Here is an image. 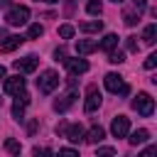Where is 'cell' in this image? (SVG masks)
Wrapping results in <instances>:
<instances>
[{
	"instance_id": "1",
	"label": "cell",
	"mask_w": 157,
	"mask_h": 157,
	"mask_svg": "<svg viewBox=\"0 0 157 157\" xmlns=\"http://www.w3.org/2000/svg\"><path fill=\"white\" fill-rule=\"evenodd\" d=\"M27 20H29V7L27 5H15L5 15V22L10 27H22V25H27Z\"/></svg>"
},
{
	"instance_id": "2",
	"label": "cell",
	"mask_w": 157,
	"mask_h": 157,
	"mask_svg": "<svg viewBox=\"0 0 157 157\" xmlns=\"http://www.w3.org/2000/svg\"><path fill=\"white\" fill-rule=\"evenodd\" d=\"M132 108H135L142 118H150V115L155 113V101H152V96H150V93L140 91V93L135 96V101H132Z\"/></svg>"
},
{
	"instance_id": "3",
	"label": "cell",
	"mask_w": 157,
	"mask_h": 157,
	"mask_svg": "<svg viewBox=\"0 0 157 157\" xmlns=\"http://www.w3.org/2000/svg\"><path fill=\"white\" fill-rule=\"evenodd\" d=\"M56 86H59V74H56V71H52V69H47V71L37 78V88H39V93H44V96H47V93H52Z\"/></svg>"
},
{
	"instance_id": "4",
	"label": "cell",
	"mask_w": 157,
	"mask_h": 157,
	"mask_svg": "<svg viewBox=\"0 0 157 157\" xmlns=\"http://www.w3.org/2000/svg\"><path fill=\"white\" fill-rule=\"evenodd\" d=\"M105 88L110 93H120V96H128L130 93V86L123 81L120 74H105Z\"/></svg>"
},
{
	"instance_id": "5",
	"label": "cell",
	"mask_w": 157,
	"mask_h": 157,
	"mask_svg": "<svg viewBox=\"0 0 157 157\" xmlns=\"http://www.w3.org/2000/svg\"><path fill=\"white\" fill-rule=\"evenodd\" d=\"M101 101H103V98H101V91L91 83V86H88V96H86V101H83V110H86V113L98 110V108H101Z\"/></svg>"
},
{
	"instance_id": "6",
	"label": "cell",
	"mask_w": 157,
	"mask_h": 157,
	"mask_svg": "<svg viewBox=\"0 0 157 157\" xmlns=\"http://www.w3.org/2000/svg\"><path fill=\"white\" fill-rule=\"evenodd\" d=\"M110 132H113V137H128V132H130V120H128L125 115L113 118V123H110Z\"/></svg>"
},
{
	"instance_id": "7",
	"label": "cell",
	"mask_w": 157,
	"mask_h": 157,
	"mask_svg": "<svg viewBox=\"0 0 157 157\" xmlns=\"http://www.w3.org/2000/svg\"><path fill=\"white\" fill-rule=\"evenodd\" d=\"M37 64H39V59L34 56V54H27V56H22V59H17L12 66L20 71V74H32L34 69H37Z\"/></svg>"
},
{
	"instance_id": "8",
	"label": "cell",
	"mask_w": 157,
	"mask_h": 157,
	"mask_svg": "<svg viewBox=\"0 0 157 157\" xmlns=\"http://www.w3.org/2000/svg\"><path fill=\"white\" fill-rule=\"evenodd\" d=\"M2 91H5V93H10V96H17L20 91H25V78H22V76L2 78Z\"/></svg>"
},
{
	"instance_id": "9",
	"label": "cell",
	"mask_w": 157,
	"mask_h": 157,
	"mask_svg": "<svg viewBox=\"0 0 157 157\" xmlns=\"http://www.w3.org/2000/svg\"><path fill=\"white\" fill-rule=\"evenodd\" d=\"M22 42H25V37H20V34H10V37L0 39V54H10V52H15Z\"/></svg>"
},
{
	"instance_id": "10",
	"label": "cell",
	"mask_w": 157,
	"mask_h": 157,
	"mask_svg": "<svg viewBox=\"0 0 157 157\" xmlns=\"http://www.w3.org/2000/svg\"><path fill=\"white\" fill-rule=\"evenodd\" d=\"M64 64H66V69H69L71 76H78V74L88 71V61L86 59H64Z\"/></svg>"
},
{
	"instance_id": "11",
	"label": "cell",
	"mask_w": 157,
	"mask_h": 157,
	"mask_svg": "<svg viewBox=\"0 0 157 157\" xmlns=\"http://www.w3.org/2000/svg\"><path fill=\"white\" fill-rule=\"evenodd\" d=\"M74 98H76V91H74V86H71V91H69V93H64V96H59V98L54 101V110H56V113L69 110V108H71V103H74Z\"/></svg>"
},
{
	"instance_id": "12",
	"label": "cell",
	"mask_w": 157,
	"mask_h": 157,
	"mask_svg": "<svg viewBox=\"0 0 157 157\" xmlns=\"http://www.w3.org/2000/svg\"><path fill=\"white\" fill-rule=\"evenodd\" d=\"M27 105H29V96H27L25 91H20V93H17V101H15V105H12V115H15L17 120H22Z\"/></svg>"
},
{
	"instance_id": "13",
	"label": "cell",
	"mask_w": 157,
	"mask_h": 157,
	"mask_svg": "<svg viewBox=\"0 0 157 157\" xmlns=\"http://www.w3.org/2000/svg\"><path fill=\"white\" fill-rule=\"evenodd\" d=\"M64 137H69L71 142H81L83 140V128L78 125V123H74V125H64V132H61Z\"/></svg>"
},
{
	"instance_id": "14",
	"label": "cell",
	"mask_w": 157,
	"mask_h": 157,
	"mask_svg": "<svg viewBox=\"0 0 157 157\" xmlns=\"http://www.w3.org/2000/svg\"><path fill=\"white\" fill-rule=\"evenodd\" d=\"M103 137H105V130H103L101 125H93V128L83 135V140H86V142H91V145H98Z\"/></svg>"
},
{
	"instance_id": "15",
	"label": "cell",
	"mask_w": 157,
	"mask_h": 157,
	"mask_svg": "<svg viewBox=\"0 0 157 157\" xmlns=\"http://www.w3.org/2000/svg\"><path fill=\"white\" fill-rule=\"evenodd\" d=\"M98 49V42H93V39H78L76 42V52L83 56V54H91V52H96Z\"/></svg>"
},
{
	"instance_id": "16",
	"label": "cell",
	"mask_w": 157,
	"mask_h": 157,
	"mask_svg": "<svg viewBox=\"0 0 157 157\" xmlns=\"http://www.w3.org/2000/svg\"><path fill=\"white\" fill-rule=\"evenodd\" d=\"M78 29L86 32V34H91V32H101V29H103V22H101V20H88V22H81Z\"/></svg>"
},
{
	"instance_id": "17",
	"label": "cell",
	"mask_w": 157,
	"mask_h": 157,
	"mask_svg": "<svg viewBox=\"0 0 157 157\" xmlns=\"http://www.w3.org/2000/svg\"><path fill=\"white\" fill-rule=\"evenodd\" d=\"M128 140H130V145H142V142H147V140H150V130L140 128V130H135Z\"/></svg>"
},
{
	"instance_id": "18",
	"label": "cell",
	"mask_w": 157,
	"mask_h": 157,
	"mask_svg": "<svg viewBox=\"0 0 157 157\" xmlns=\"http://www.w3.org/2000/svg\"><path fill=\"white\" fill-rule=\"evenodd\" d=\"M98 47H101L103 52H110V49H115V47H118V34H113V32H110V34H105V37L101 39V44H98Z\"/></svg>"
},
{
	"instance_id": "19",
	"label": "cell",
	"mask_w": 157,
	"mask_h": 157,
	"mask_svg": "<svg viewBox=\"0 0 157 157\" xmlns=\"http://www.w3.org/2000/svg\"><path fill=\"white\" fill-rule=\"evenodd\" d=\"M137 17H140V10H137V7H135V10H125V12H123V22H125L128 27L137 25Z\"/></svg>"
},
{
	"instance_id": "20",
	"label": "cell",
	"mask_w": 157,
	"mask_h": 157,
	"mask_svg": "<svg viewBox=\"0 0 157 157\" xmlns=\"http://www.w3.org/2000/svg\"><path fill=\"white\" fill-rule=\"evenodd\" d=\"M155 37H157V25H147L145 27V32H142V39H145V44H155Z\"/></svg>"
},
{
	"instance_id": "21",
	"label": "cell",
	"mask_w": 157,
	"mask_h": 157,
	"mask_svg": "<svg viewBox=\"0 0 157 157\" xmlns=\"http://www.w3.org/2000/svg\"><path fill=\"white\" fill-rule=\"evenodd\" d=\"M5 150H7L10 155H20V150H22V145H20L17 140H12V137H10V140H5Z\"/></svg>"
},
{
	"instance_id": "22",
	"label": "cell",
	"mask_w": 157,
	"mask_h": 157,
	"mask_svg": "<svg viewBox=\"0 0 157 157\" xmlns=\"http://www.w3.org/2000/svg\"><path fill=\"white\" fill-rule=\"evenodd\" d=\"M86 10H88V15H101L103 12V5H101V0H88Z\"/></svg>"
},
{
	"instance_id": "23",
	"label": "cell",
	"mask_w": 157,
	"mask_h": 157,
	"mask_svg": "<svg viewBox=\"0 0 157 157\" xmlns=\"http://www.w3.org/2000/svg\"><path fill=\"white\" fill-rule=\"evenodd\" d=\"M108 61H110V64H123V61H125V54L110 49V52H108Z\"/></svg>"
},
{
	"instance_id": "24",
	"label": "cell",
	"mask_w": 157,
	"mask_h": 157,
	"mask_svg": "<svg viewBox=\"0 0 157 157\" xmlns=\"http://www.w3.org/2000/svg\"><path fill=\"white\" fill-rule=\"evenodd\" d=\"M42 34H44V27H42V25H32L29 32H27V39H37V37H42Z\"/></svg>"
},
{
	"instance_id": "25",
	"label": "cell",
	"mask_w": 157,
	"mask_h": 157,
	"mask_svg": "<svg viewBox=\"0 0 157 157\" xmlns=\"http://www.w3.org/2000/svg\"><path fill=\"white\" fill-rule=\"evenodd\" d=\"M59 37L71 39V37H74V27H71V25H61V27H59Z\"/></svg>"
},
{
	"instance_id": "26",
	"label": "cell",
	"mask_w": 157,
	"mask_h": 157,
	"mask_svg": "<svg viewBox=\"0 0 157 157\" xmlns=\"http://www.w3.org/2000/svg\"><path fill=\"white\" fill-rule=\"evenodd\" d=\"M125 47L128 52H137V37H125Z\"/></svg>"
},
{
	"instance_id": "27",
	"label": "cell",
	"mask_w": 157,
	"mask_h": 157,
	"mask_svg": "<svg viewBox=\"0 0 157 157\" xmlns=\"http://www.w3.org/2000/svg\"><path fill=\"white\" fill-rule=\"evenodd\" d=\"M155 66H157V54H150L145 59V69H155Z\"/></svg>"
},
{
	"instance_id": "28",
	"label": "cell",
	"mask_w": 157,
	"mask_h": 157,
	"mask_svg": "<svg viewBox=\"0 0 157 157\" xmlns=\"http://www.w3.org/2000/svg\"><path fill=\"white\" fill-rule=\"evenodd\" d=\"M54 59H56V61H64V59H66V49H64V47H59V49L54 52Z\"/></svg>"
},
{
	"instance_id": "29",
	"label": "cell",
	"mask_w": 157,
	"mask_h": 157,
	"mask_svg": "<svg viewBox=\"0 0 157 157\" xmlns=\"http://www.w3.org/2000/svg\"><path fill=\"white\" fill-rule=\"evenodd\" d=\"M98 155H115L113 147H98Z\"/></svg>"
},
{
	"instance_id": "30",
	"label": "cell",
	"mask_w": 157,
	"mask_h": 157,
	"mask_svg": "<svg viewBox=\"0 0 157 157\" xmlns=\"http://www.w3.org/2000/svg\"><path fill=\"white\" fill-rule=\"evenodd\" d=\"M37 125H39V123H37V120H32V123H29V125H27V132H29V135H32V132H34V130H37Z\"/></svg>"
},
{
	"instance_id": "31",
	"label": "cell",
	"mask_w": 157,
	"mask_h": 157,
	"mask_svg": "<svg viewBox=\"0 0 157 157\" xmlns=\"http://www.w3.org/2000/svg\"><path fill=\"white\" fill-rule=\"evenodd\" d=\"M59 152H61V155H76V150H71V147H61Z\"/></svg>"
},
{
	"instance_id": "32",
	"label": "cell",
	"mask_w": 157,
	"mask_h": 157,
	"mask_svg": "<svg viewBox=\"0 0 157 157\" xmlns=\"http://www.w3.org/2000/svg\"><path fill=\"white\" fill-rule=\"evenodd\" d=\"M2 78H5V66L0 64V81H2Z\"/></svg>"
},
{
	"instance_id": "33",
	"label": "cell",
	"mask_w": 157,
	"mask_h": 157,
	"mask_svg": "<svg viewBox=\"0 0 157 157\" xmlns=\"http://www.w3.org/2000/svg\"><path fill=\"white\" fill-rule=\"evenodd\" d=\"M10 5V0H0V7H7Z\"/></svg>"
},
{
	"instance_id": "34",
	"label": "cell",
	"mask_w": 157,
	"mask_h": 157,
	"mask_svg": "<svg viewBox=\"0 0 157 157\" xmlns=\"http://www.w3.org/2000/svg\"><path fill=\"white\" fill-rule=\"evenodd\" d=\"M37 2H59V0H37Z\"/></svg>"
},
{
	"instance_id": "35",
	"label": "cell",
	"mask_w": 157,
	"mask_h": 157,
	"mask_svg": "<svg viewBox=\"0 0 157 157\" xmlns=\"http://www.w3.org/2000/svg\"><path fill=\"white\" fill-rule=\"evenodd\" d=\"M110 2H115V5H120V2H125V0H110Z\"/></svg>"
}]
</instances>
